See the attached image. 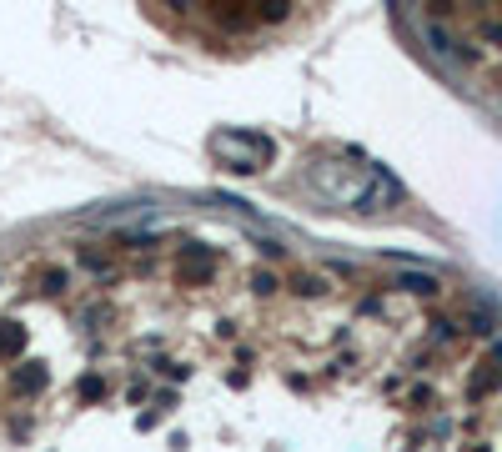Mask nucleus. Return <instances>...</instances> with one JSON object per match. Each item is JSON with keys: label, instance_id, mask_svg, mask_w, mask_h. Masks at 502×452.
Here are the masks:
<instances>
[{"label": "nucleus", "instance_id": "20e7f679", "mask_svg": "<svg viewBox=\"0 0 502 452\" xmlns=\"http://www.w3.org/2000/svg\"><path fill=\"white\" fill-rule=\"evenodd\" d=\"M101 392H106V382H101V377H91V382H80V397H101Z\"/></svg>", "mask_w": 502, "mask_h": 452}, {"label": "nucleus", "instance_id": "7ed1b4c3", "mask_svg": "<svg viewBox=\"0 0 502 452\" xmlns=\"http://www.w3.org/2000/svg\"><path fill=\"white\" fill-rule=\"evenodd\" d=\"M20 347H26V332H6V327H0V352H20Z\"/></svg>", "mask_w": 502, "mask_h": 452}, {"label": "nucleus", "instance_id": "f03ea898", "mask_svg": "<svg viewBox=\"0 0 502 452\" xmlns=\"http://www.w3.org/2000/svg\"><path fill=\"white\" fill-rule=\"evenodd\" d=\"M35 387H46V367H35V362H26L15 377H10V392H35Z\"/></svg>", "mask_w": 502, "mask_h": 452}, {"label": "nucleus", "instance_id": "f257e3e1", "mask_svg": "<svg viewBox=\"0 0 502 452\" xmlns=\"http://www.w3.org/2000/svg\"><path fill=\"white\" fill-rule=\"evenodd\" d=\"M211 156L226 171H261L271 161V141L257 131H216L211 136Z\"/></svg>", "mask_w": 502, "mask_h": 452}]
</instances>
